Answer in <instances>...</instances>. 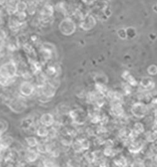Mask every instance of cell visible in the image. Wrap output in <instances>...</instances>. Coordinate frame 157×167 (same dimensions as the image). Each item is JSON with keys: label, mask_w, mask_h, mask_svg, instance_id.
<instances>
[{"label": "cell", "mask_w": 157, "mask_h": 167, "mask_svg": "<svg viewBox=\"0 0 157 167\" xmlns=\"http://www.w3.org/2000/svg\"><path fill=\"white\" fill-rule=\"evenodd\" d=\"M18 67L13 61H9L0 66V78L5 80H13L17 75Z\"/></svg>", "instance_id": "cell-1"}, {"label": "cell", "mask_w": 157, "mask_h": 167, "mask_svg": "<svg viewBox=\"0 0 157 167\" xmlns=\"http://www.w3.org/2000/svg\"><path fill=\"white\" fill-rule=\"evenodd\" d=\"M71 119L72 122L77 125H83L87 120V115L84 110L82 109H74L70 110L68 112Z\"/></svg>", "instance_id": "cell-2"}, {"label": "cell", "mask_w": 157, "mask_h": 167, "mask_svg": "<svg viewBox=\"0 0 157 167\" xmlns=\"http://www.w3.org/2000/svg\"><path fill=\"white\" fill-rule=\"evenodd\" d=\"M132 114L136 118L141 119L145 117L149 112L148 107L143 103H134L131 109Z\"/></svg>", "instance_id": "cell-3"}, {"label": "cell", "mask_w": 157, "mask_h": 167, "mask_svg": "<svg viewBox=\"0 0 157 167\" xmlns=\"http://www.w3.org/2000/svg\"><path fill=\"white\" fill-rule=\"evenodd\" d=\"M8 107L10 110L16 114L23 113L26 110L27 106L26 103L20 99L16 98L9 102Z\"/></svg>", "instance_id": "cell-4"}, {"label": "cell", "mask_w": 157, "mask_h": 167, "mask_svg": "<svg viewBox=\"0 0 157 167\" xmlns=\"http://www.w3.org/2000/svg\"><path fill=\"white\" fill-rule=\"evenodd\" d=\"M35 91V85L30 81H25L19 85V91L23 97H30L33 94Z\"/></svg>", "instance_id": "cell-5"}, {"label": "cell", "mask_w": 157, "mask_h": 167, "mask_svg": "<svg viewBox=\"0 0 157 167\" xmlns=\"http://www.w3.org/2000/svg\"><path fill=\"white\" fill-rule=\"evenodd\" d=\"M40 89L41 95L51 99L55 95L57 89H55V87L49 84L48 82H47L44 85L40 87Z\"/></svg>", "instance_id": "cell-6"}, {"label": "cell", "mask_w": 157, "mask_h": 167, "mask_svg": "<svg viewBox=\"0 0 157 167\" xmlns=\"http://www.w3.org/2000/svg\"><path fill=\"white\" fill-rule=\"evenodd\" d=\"M39 122H40L42 126H45L47 127H52L55 123L54 116L51 113H44L40 116Z\"/></svg>", "instance_id": "cell-7"}, {"label": "cell", "mask_w": 157, "mask_h": 167, "mask_svg": "<svg viewBox=\"0 0 157 167\" xmlns=\"http://www.w3.org/2000/svg\"><path fill=\"white\" fill-rule=\"evenodd\" d=\"M144 143L141 140H134L130 143L128 146V151L133 154L139 153L143 148Z\"/></svg>", "instance_id": "cell-8"}, {"label": "cell", "mask_w": 157, "mask_h": 167, "mask_svg": "<svg viewBox=\"0 0 157 167\" xmlns=\"http://www.w3.org/2000/svg\"><path fill=\"white\" fill-rule=\"evenodd\" d=\"M111 112L116 117H121L124 114V110L121 102L113 101L111 106Z\"/></svg>", "instance_id": "cell-9"}, {"label": "cell", "mask_w": 157, "mask_h": 167, "mask_svg": "<svg viewBox=\"0 0 157 167\" xmlns=\"http://www.w3.org/2000/svg\"><path fill=\"white\" fill-rule=\"evenodd\" d=\"M25 160L27 162L33 163L36 162L38 158L39 153L36 150H35L30 148L27 150V151L25 152Z\"/></svg>", "instance_id": "cell-10"}, {"label": "cell", "mask_w": 157, "mask_h": 167, "mask_svg": "<svg viewBox=\"0 0 157 167\" xmlns=\"http://www.w3.org/2000/svg\"><path fill=\"white\" fill-rule=\"evenodd\" d=\"M13 142V138L10 136H4L0 137V148L6 150L10 146Z\"/></svg>", "instance_id": "cell-11"}, {"label": "cell", "mask_w": 157, "mask_h": 167, "mask_svg": "<svg viewBox=\"0 0 157 167\" xmlns=\"http://www.w3.org/2000/svg\"><path fill=\"white\" fill-rule=\"evenodd\" d=\"M73 141V136H72L68 132L63 134L61 139V143L62 145L65 146H71Z\"/></svg>", "instance_id": "cell-12"}, {"label": "cell", "mask_w": 157, "mask_h": 167, "mask_svg": "<svg viewBox=\"0 0 157 167\" xmlns=\"http://www.w3.org/2000/svg\"><path fill=\"white\" fill-rule=\"evenodd\" d=\"M33 119L30 117H28L22 120L20 124L22 128L24 130H29L33 126Z\"/></svg>", "instance_id": "cell-13"}, {"label": "cell", "mask_w": 157, "mask_h": 167, "mask_svg": "<svg viewBox=\"0 0 157 167\" xmlns=\"http://www.w3.org/2000/svg\"><path fill=\"white\" fill-rule=\"evenodd\" d=\"M114 163L117 167H126L127 166V160L124 156H119L114 160Z\"/></svg>", "instance_id": "cell-14"}, {"label": "cell", "mask_w": 157, "mask_h": 167, "mask_svg": "<svg viewBox=\"0 0 157 167\" xmlns=\"http://www.w3.org/2000/svg\"><path fill=\"white\" fill-rule=\"evenodd\" d=\"M25 141L27 145L30 147V148H36L39 142L38 139L35 136H28L25 138Z\"/></svg>", "instance_id": "cell-15"}, {"label": "cell", "mask_w": 157, "mask_h": 167, "mask_svg": "<svg viewBox=\"0 0 157 167\" xmlns=\"http://www.w3.org/2000/svg\"><path fill=\"white\" fill-rule=\"evenodd\" d=\"M36 133H37V135L39 137H47L48 136L49 130L48 129V127L41 125L37 129Z\"/></svg>", "instance_id": "cell-16"}, {"label": "cell", "mask_w": 157, "mask_h": 167, "mask_svg": "<svg viewBox=\"0 0 157 167\" xmlns=\"http://www.w3.org/2000/svg\"><path fill=\"white\" fill-rule=\"evenodd\" d=\"M27 7H28V3H26L24 1H22V0H18V1L16 2V13L26 12Z\"/></svg>", "instance_id": "cell-17"}, {"label": "cell", "mask_w": 157, "mask_h": 167, "mask_svg": "<svg viewBox=\"0 0 157 167\" xmlns=\"http://www.w3.org/2000/svg\"><path fill=\"white\" fill-rule=\"evenodd\" d=\"M36 150L39 154H45L48 153V145L45 143H39L36 147Z\"/></svg>", "instance_id": "cell-18"}, {"label": "cell", "mask_w": 157, "mask_h": 167, "mask_svg": "<svg viewBox=\"0 0 157 167\" xmlns=\"http://www.w3.org/2000/svg\"><path fill=\"white\" fill-rule=\"evenodd\" d=\"M136 134L140 135L145 132V127L141 123H136L133 126V129L132 130Z\"/></svg>", "instance_id": "cell-19"}, {"label": "cell", "mask_w": 157, "mask_h": 167, "mask_svg": "<svg viewBox=\"0 0 157 167\" xmlns=\"http://www.w3.org/2000/svg\"><path fill=\"white\" fill-rule=\"evenodd\" d=\"M146 140L150 142L153 143L157 140V130H154L153 131H149L146 134Z\"/></svg>", "instance_id": "cell-20"}, {"label": "cell", "mask_w": 157, "mask_h": 167, "mask_svg": "<svg viewBox=\"0 0 157 167\" xmlns=\"http://www.w3.org/2000/svg\"><path fill=\"white\" fill-rule=\"evenodd\" d=\"M71 146H72V149L75 151V153H82L84 151L82 148L81 141L78 139H77L75 141H73Z\"/></svg>", "instance_id": "cell-21"}, {"label": "cell", "mask_w": 157, "mask_h": 167, "mask_svg": "<svg viewBox=\"0 0 157 167\" xmlns=\"http://www.w3.org/2000/svg\"><path fill=\"white\" fill-rule=\"evenodd\" d=\"M84 156L85 160L89 164L96 162L94 151H87L84 153Z\"/></svg>", "instance_id": "cell-22"}, {"label": "cell", "mask_w": 157, "mask_h": 167, "mask_svg": "<svg viewBox=\"0 0 157 167\" xmlns=\"http://www.w3.org/2000/svg\"><path fill=\"white\" fill-rule=\"evenodd\" d=\"M9 127V124L7 121L0 119V137L4 135L5 133L8 130Z\"/></svg>", "instance_id": "cell-23"}, {"label": "cell", "mask_w": 157, "mask_h": 167, "mask_svg": "<svg viewBox=\"0 0 157 167\" xmlns=\"http://www.w3.org/2000/svg\"><path fill=\"white\" fill-rule=\"evenodd\" d=\"M131 133V130L126 128V127H123V128H122L120 131L119 135L121 138L124 140H127V139H130Z\"/></svg>", "instance_id": "cell-24"}, {"label": "cell", "mask_w": 157, "mask_h": 167, "mask_svg": "<svg viewBox=\"0 0 157 167\" xmlns=\"http://www.w3.org/2000/svg\"><path fill=\"white\" fill-rule=\"evenodd\" d=\"M67 167H81L80 161L77 158H71L67 162Z\"/></svg>", "instance_id": "cell-25"}, {"label": "cell", "mask_w": 157, "mask_h": 167, "mask_svg": "<svg viewBox=\"0 0 157 167\" xmlns=\"http://www.w3.org/2000/svg\"><path fill=\"white\" fill-rule=\"evenodd\" d=\"M37 10V6L36 4L34 2H32L30 4H28V7L26 9V13L30 15H33L36 13Z\"/></svg>", "instance_id": "cell-26"}, {"label": "cell", "mask_w": 157, "mask_h": 167, "mask_svg": "<svg viewBox=\"0 0 157 167\" xmlns=\"http://www.w3.org/2000/svg\"><path fill=\"white\" fill-rule=\"evenodd\" d=\"M44 167H57L55 162L51 158H45L43 160Z\"/></svg>", "instance_id": "cell-27"}, {"label": "cell", "mask_w": 157, "mask_h": 167, "mask_svg": "<svg viewBox=\"0 0 157 167\" xmlns=\"http://www.w3.org/2000/svg\"><path fill=\"white\" fill-rule=\"evenodd\" d=\"M103 154L107 157H114L116 155V151L113 148H105Z\"/></svg>", "instance_id": "cell-28"}, {"label": "cell", "mask_w": 157, "mask_h": 167, "mask_svg": "<svg viewBox=\"0 0 157 167\" xmlns=\"http://www.w3.org/2000/svg\"><path fill=\"white\" fill-rule=\"evenodd\" d=\"M81 141V145H82V148L83 149L84 151L85 150H88L90 148V145L91 143L89 142V141L86 138H82V139H78Z\"/></svg>", "instance_id": "cell-29"}, {"label": "cell", "mask_w": 157, "mask_h": 167, "mask_svg": "<svg viewBox=\"0 0 157 167\" xmlns=\"http://www.w3.org/2000/svg\"><path fill=\"white\" fill-rule=\"evenodd\" d=\"M130 167H145V163L141 159H136L132 162Z\"/></svg>", "instance_id": "cell-30"}, {"label": "cell", "mask_w": 157, "mask_h": 167, "mask_svg": "<svg viewBox=\"0 0 157 167\" xmlns=\"http://www.w3.org/2000/svg\"><path fill=\"white\" fill-rule=\"evenodd\" d=\"M142 85L146 88V89H148V88H150L152 86H153V84L152 82V81L151 80H149V79H146V80H143L142 81V83H141Z\"/></svg>", "instance_id": "cell-31"}, {"label": "cell", "mask_w": 157, "mask_h": 167, "mask_svg": "<svg viewBox=\"0 0 157 167\" xmlns=\"http://www.w3.org/2000/svg\"><path fill=\"white\" fill-rule=\"evenodd\" d=\"M151 167H157V153L155 154L151 157L150 160Z\"/></svg>", "instance_id": "cell-32"}, {"label": "cell", "mask_w": 157, "mask_h": 167, "mask_svg": "<svg viewBox=\"0 0 157 167\" xmlns=\"http://www.w3.org/2000/svg\"><path fill=\"white\" fill-rule=\"evenodd\" d=\"M98 165H99V167H110V163L107 159L103 158L99 161Z\"/></svg>", "instance_id": "cell-33"}, {"label": "cell", "mask_w": 157, "mask_h": 167, "mask_svg": "<svg viewBox=\"0 0 157 167\" xmlns=\"http://www.w3.org/2000/svg\"><path fill=\"white\" fill-rule=\"evenodd\" d=\"M103 144H104L106 146L105 148H113V146L114 145V141L111 139L104 140Z\"/></svg>", "instance_id": "cell-34"}, {"label": "cell", "mask_w": 157, "mask_h": 167, "mask_svg": "<svg viewBox=\"0 0 157 167\" xmlns=\"http://www.w3.org/2000/svg\"><path fill=\"white\" fill-rule=\"evenodd\" d=\"M97 131L98 133L103 134V133H106L107 132V130L106 128V127H104V126L101 125L100 126H99L97 127Z\"/></svg>", "instance_id": "cell-35"}, {"label": "cell", "mask_w": 157, "mask_h": 167, "mask_svg": "<svg viewBox=\"0 0 157 167\" xmlns=\"http://www.w3.org/2000/svg\"><path fill=\"white\" fill-rule=\"evenodd\" d=\"M108 117H107V116H101V121H100V124L101 125H103V126H104L106 125L107 122H108Z\"/></svg>", "instance_id": "cell-36"}, {"label": "cell", "mask_w": 157, "mask_h": 167, "mask_svg": "<svg viewBox=\"0 0 157 167\" xmlns=\"http://www.w3.org/2000/svg\"><path fill=\"white\" fill-rule=\"evenodd\" d=\"M5 47V40L0 37V52L3 50Z\"/></svg>", "instance_id": "cell-37"}, {"label": "cell", "mask_w": 157, "mask_h": 167, "mask_svg": "<svg viewBox=\"0 0 157 167\" xmlns=\"http://www.w3.org/2000/svg\"><path fill=\"white\" fill-rule=\"evenodd\" d=\"M6 3V0H0V6L4 7Z\"/></svg>", "instance_id": "cell-38"}, {"label": "cell", "mask_w": 157, "mask_h": 167, "mask_svg": "<svg viewBox=\"0 0 157 167\" xmlns=\"http://www.w3.org/2000/svg\"><path fill=\"white\" fill-rule=\"evenodd\" d=\"M87 167H99V165L96 164V163H89Z\"/></svg>", "instance_id": "cell-39"}, {"label": "cell", "mask_w": 157, "mask_h": 167, "mask_svg": "<svg viewBox=\"0 0 157 167\" xmlns=\"http://www.w3.org/2000/svg\"><path fill=\"white\" fill-rule=\"evenodd\" d=\"M152 103L154 104H155V105H157V98H155V99H153Z\"/></svg>", "instance_id": "cell-40"}, {"label": "cell", "mask_w": 157, "mask_h": 167, "mask_svg": "<svg viewBox=\"0 0 157 167\" xmlns=\"http://www.w3.org/2000/svg\"><path fill=\"white\" fill-rule=\"evenodd\" d=\"M2 23V13H0V25Z\"/></svg>", "instance_id": "cell-41"}]
</instances>
